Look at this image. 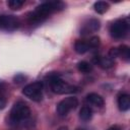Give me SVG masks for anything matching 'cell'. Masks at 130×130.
Masks as SVG:
<instances>
[{
    "instance_id": "cb8c5ba5",
    "label": "cell",
    "mask_w": 130,
    "mask_h": 130,
    "mask_svg": "<svg viewBox=\"0 0 130 130\" xmlns=\"http://www.w3.org/2000/svg\"><path fill=\"white\" fill-rule=\"evenodd\" d=\"M76 130H85V129H83V128H77Z\"/></svg>"
},
{
    "instance_id": "ac0fdd59",
    "label": "cell",
    "mask_w": 130,
    "mask_h": 130,
    "mask_svg": "<svg viewBox=\"0 0 130 130\" xmlns=\"http://www.w3.org/2000/svg\"><path fill=\"white\" fill-rule=\"evenodd\" d=\"M87 43H88V45H89V48H90V49L98 48V47H99V45H100V38H99V37H96V36L91 37Z\"/></svg>"
},
{
    "instance_id": "5bb4252c",
    "label": "cell",
    "mask_w": 130,
    "mask_h": 130,
    "mask_svg": "<svg viewBox=\"0 0 130 130\" xmlns=\"http://www.w3.org/2000/svg\"><path fill=\"white\" fill-rule=\"evenodd\" d=\"M117 49H118V56H120L125 61H129L130 60V49H129L128 46L122 45Z\"/></svg>"
},
{
    "instance_id": "9c48e42d",
    "label": "cell",
    "mask_w": 130,
    "mask_h": 130,
    "mask_svg": "<svg viewBox=\"0 0 130 130\" xmlns=\"http://www.w3.org/2000/svg\"><path fill=\"white\" fill-rule=\"evenodd\" d=\"M93 62L98 65H100L101 68L103 69H110L114 66V60L111 59L109 56L104 57V56H94Z\"/></svg>"
},
{
    "instance_id": "d6986e66",
    "label": "cell",
    "mask_w": 130,
    "mask_h": 130,
    "mask_svg": "<svg viewBox=\"0 0 130 130\" xmlns=\"http://www.w3.org/2000/svg\"><path fill=\"white\" fill-rule=\"evenodd\" d=\"M25 79H26V76H24L23 74H17V75L14 76V78H13L14 83H16V84H20V83H22Z\"/></svg>"
},
{
    "instance_id": "ffe728a7",
    "label": "cell",
    "mask_w": 130,
    "mask_h": 130,
    "mask_svg": "<svg viewBox=\"0 0 130 130\" xmlns=\"http://www.w3.org/2000/svg\"><path fill=\"white\" fill-rule=\"evenodd\" d=\"M109 57L111 59H115L116 57H119L118 56V49L117 48H111L110 51H109Z\"/></svg>"
},
{
    "instance_id": "7c38bea8",
    "label": "cell",
    "mask_w": 130,
    "mask_h": 130,
    "mask_svg": "<svg viewBox=\"0 0 130 130\" xmlns=\"http://www.w3.org/2000/svg\"><path fill=\"white\" fill-rule=\"evenodd\" d=\"M74 50L78 54H84V53L88 52L90 50V48H89V45L87 42L82 41V40H77L74 44Z\"/></svg>"
},
{
    "instance_id": "277c9868",
    "label": "cell",
    "mask_w": 130,
    "mask_h": 130,
    "mask_svg": "<svg viewBox=\"0 0 130 130\" xmlns=\"http://www.w3.org/2000/svg\"><path fill=\"white\" fill-rule=\"evenodd\" d=\"M22 93L34 102H41L43 99V82L36 81L25 85Z\"/></svg>"
},
{
    "instance_id": "3957f363",
    "label": "cell",
    "mask_w": 130,
    "mask_h": 130,
    "mask_svg": "<svg viewBox=\"0 0 130 130\" xmlns=\"http://www.w3.org/2000/svg\"><path fill=\"white\" fill-rule=\"evenodd\" d=\"M49 83L53 92L57 94H65V93H74L78 91V87L75 85H71L65 81H63L58 74L49 75Z\"/></svg>"
},
{
    "instance_id": "7402d4cb",
    "label": "cell",
    "mask_w": 130,
    "mask_h": 130,
    "mask_svg": "<svg viewBox=\"0 0 130 130\" xmlns=\"http://www.w3.org/2000/svg\"><path fill=\"white\" fill-rule=\"evenodd\" d=\"M107 130H121V128H120L118 125H114V126H112V127L108 128Z\"/></svg>"
},
{
    "instance_id": "9a60e30c",
    "label": "cell",
    "mask_w": 130,
    "mask_h": 130,
    "mask_svg": "<svg viewBox=\"0 0 130 130\" xmlns=\"http://www.w3.org/2000/svg\"><path fill=\"white\" fill-rule=\"evenodd\" d=\"M93 9L95 12L103 14L109 9V3L105 2V1H98L93 4Z\"/></svg>"
},
{
    "instance_id": "8992f818",
    "label": "cell",
    "mask_w": 130,
    "mask_h": 130,
    "mask_svg": "<svg viewBox=\"0 0 130 130\" xmlns=\"http://www.w3.org/2000/svg\"><path fill=\"white\" fill-rule=\"evenodd\" d=\"M78 106V100L74 96H68L60 101L57 105V114L61 117L66 116L71 110H74Z\"/></svg>"
},
{
    "instance_id": "6da1fadb",
    "label": "cell",
    "mask_w": 130,
    "mask_h": 130,
    "mask_svg": "<svg viewBox=\"0 0 130 130\" xmlns=\"http://www.w3.org/2000/svg\"><path fill=\"white\" fill-rule=\"evenodd\" d=\"M64 3L61 1H47L39 5L29 15L28 21L30 23H39L44 21L51 13L62 10L64 8Z\"/></svg>"
},
{
    "instance_id": "4fadbf2b",
    "label": "cell",
    "mask_w": 130,
    "mask_h": 130,
    "mask_svg": "<svg viewBox=\"0 0 130 130\" xmlns=\"http://www.w3.org/2000/svg\"><path fill=\"white\" fill-rule=\"evenodd\" d=\"M92 117V111L89 107L87 106H84L80 109L79 111V118L82 120V121H88L90 120Z\"/></svg>"
},
{
    "instance_id": "603a6c76",
    "label": "cell",
    "mask_w": 130,
    "mask_h": 130,
    "mask_svg": "<svg viewBox=\"0 0 130 130\" xmlns=\"http://www.w3.org/2000/svg\"><path fill=\"white\" fill-rule=\"evenodd\" d=\"M58 130H68V128H67L66 126H62V127H60Z\"/></svg>"
},
{
    "instance_id": "2e32d148",
    "label": "cell",
    "mask_w": 130,
    "mask_h": 130,
    "mask_svg": "<svg viewBox=\"0 0 130 130\" xmlns=\"http://www.w3.org/2000/svg\"><path fill=\"white\" fill-rule=\"evenodd\" d=\"M77 69L81 73H89L92 70V65L86 61H81L77 64Z\"/></svg>"
},
{
    "instance_id": "52a82bcc",
    "label": "cell",
    "mask_w": 130,
    "mask_h": 130,
    "mask_svg": "<svg viewBox=\"0 0 130 130\" xmlns=\"http://www.w3.org/2000/svg\"><path fill=\"white\" fill-rule=\"evenodd\" d=\"M18 19L12 15H1L0 16V27L6 30H14L18 27Z\"/></svg>"
},
{
    "instance_id": "8fae6325",
    "label": "cell",
    "mask_w": 130,
    "mask_h": 130,
    "mask_svg": "<svg viewBox=\"0 0 130 130\" xmlns=\"http://www.w3.org/2000/svg\"><path fill=\"white\" fill-rule=\"evenodd\" d=\"M86 101L92 105V106H95V107H103L104 104H105V101L103 99L102 95L98 94V93H94V92H90L86 95Z\"/></svg>"
},
{
    "instance_id": "ba28073f",
    "label": "cell",
    "mask_w": 130,
    "mask_h": 130,
    "mask_svg": "<svg viewBox=\"0 0 130 130\" xmlns=\"http://www.w3.org/2000/svg\"><path fill=\"white\" fill-rule=\"evenodd\" d=\"M101 26V22L99 19L96 18H90L88 19L86 22L83 23V25L80 28V34L82 36H86V35H90L96 30L100 29Z\"/></svg>"
},
{
    "instance_id": "44dd1931",
    "label": "cell",
    "mask_w": 130,
    "mask_h": 130,
    "mask_svg": "<svg viewBox=\"0 0 130 130\" xmlns=\"http://www.w3.org/2000/svg\"><path fill=\"white\" fill-rule=\"evenodd\" d=\"M6 106V99L3 96H0V110L4 109Z\"/></svg>"
},
{
    "instance_id": "5b68a950",
    "label": "cell",
    "mask_w": 130,
    "mask_h": 130,
    "mask_svg": "<svg viewBox=\"0 0 130 130\" xmlns=\"http://www.w3.org/2000/svg\"><path fill=\"white\" fill-rule=\"evenodd\" d=\"M129 30V23L126 19H118L114 21L110 26V35L112 38L120 40L124 39Z\"/></svg>"
},
{
    "instance_id": "30bf717a",
    "label": "cell",
    "mask_w": 130,
    "mask_h": 130,
    "mask_svg": "<svg viewBox=\"0 0 130 130\" xmlns=\"http://www.w3.org/2000/svg\"><path fill=\"white\" fill-rule=\"evenodd\" d=\"M118 107L121 111L125 112L130 109V96L127 93H121L118 96Z\"/></svg>"
},
{
    "instance_id": "e0dca14e",
    "label": "cell",
    "mask_w": 130,
    "mask_h": 130,
    "mask_svg": "<svg viewBox=\"0 0 130 130\" xmlns=\"http://www.w3.org/2000/svg\"><path fill=\"white\" fill-rule=\"evenodd\" d=\"M23 4H24V1H22V0H9V1L7 2V5H8V6L10 7V9H12V10L20 9Z\"/></svg>"
},
{
    "instance_id": "7a4b0ae2",
    "label": "cell",
    "mask_w": 130,
    "mask_h": 130,
    "mask_svg": "<svg viewBox=\"0 0 130 130\" xmlns=\"http://www.w3.org/2000/svg\"><path fill=\"white\" fill-rule=\"evenodd\" d=\"M29 116H30V109L28 108V106L24 102L18 101L13 105L10 111L9 121L10 124L12 125H18L23 121L27 120Z\"/></svg>"
},
{
    "instance_id": "d4e9b609",
    "label": "cell",
    "mask_w": 130,
    "mask_h": 130,
    "mask_svg": "<svg viewBox=\"0 0 130 130\" xmlns=\"http://www.w3.org/2000/svg\"><path fill=\"white\" fill-rule=\"evenodd\" d=\"M0 16H1V15H0Z\"/></svg>"
}]
</instances>
